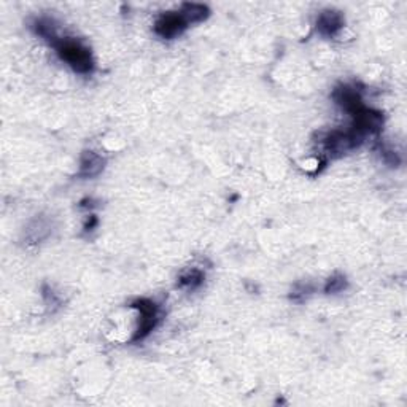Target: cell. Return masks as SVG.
<instances>
[{
	"label": "cell",
	"instance_id": "obj_1",
	"mask_svg": "<svg viewBox=\"0 0 407 407\" xmlns=\"http://www.w3.org/2000/svg\"><path fill=\"white\" fill-rule=\"evenodd\" d=\"M51 47L56 48L59 58L67 63L76 74L88 75L94 70V59H92L91 49L75 38L59 37Z\"/></svg>",
	"mask_w": 407,
	"mask_h": 407
},
{
	"label": "cell",
	"instance_id": "obj_2",
	"mask_svg": "<svg viewBox=\"0 0 407 407\" xmlns=\"http://www.w3.org/2000/svg\"><path fill=\"white\" fill-rule=\"evenodd\" d=\"M365 140V137L360 135L358 132L350 129V131H331L323 137V147L328 153H331L333 156H340L349 153L350 150H355L356 147H360Z\"/></svg>",
	"mask_w": 407,
	"mask_h": 407
},
{
	"label": "cell",
	"instance_id": "obj_3",
	"mask_svg": "<svg viewBox=\"0 0 407 407\" xmlns=\"http://www.w3.org/2000/svg\"><path fill=\"white\" fill-rule=\"evenodd\" d=\"M131 307L140 312L139 326H137L134 338H132V342H139V340L145 339L147 335L156 328L158 320H159L158 306L150 299H137L132 302Z\"/></svg>",
	"mask_w": 407,
	"mask_h": 407
},
{
	"label": "cell",
	"instance_id": "obj_4",
	"mask_svg": "<svg viewBox=\"0 0 407 407\" xmlns=\"http://www.w3.org/2000/svg\"><path fill=\"white\" fill-rule=\"evenodd\" d=\"M190 26V21L181 13V10H178V12H167L159 16L153 29H155L156 35L166 38V40H172V38L183 34Z\"/></svg>",
	"mask_w": 407,
	"mask_h": 407
},
{
	"label": "cell",
	"instance_id": "obj_5",
	"mask_svg": "<svg viewBox=\"0 0 407 407\" xmlns=\"http://www.w3.org/2000/svg\"><path fill=\"white\" fill-rule=\"evenodd\" d=\"M345 24L344 16L338 10H323L318 15L317 19V31L320 32L323 37H334L338 32L342 29Z\"/></svg>",
	"mask_w": 407,
	"mask_h": 407
},
{
	"label": "cell",
	"instance_id": "obj_6",
	"mask_svg": "<svg viewBox=\"0 0 407 407\" xmlns=\"http://www.w3.org/2000/svg\"><path fill=\"white\" fill-rule=\"evenodd\" d=\"M106 166V159L101 155H97L94 151H85L83 156H81V164H80V177L91 178L96 177L103 170Z\"/></svg>",
	"mask_w": 407,
	"mask_h": 407
},
{
	"label": "cell",
	"instance_id": "obj_7",
	"mask_svg": "<svg viewBox=\"0 0 407 407\" xmlns=\"http://www.w3.org/2000/svg\"><path fill=\"white\" fill-rule=\"evenodd\" d=\"M180 10L186 16V19L190 21V24L202 23L210 16V10H208L207 5L202 3H183Z\"/></svg>",
	"mask_w": 407,
	"mask_h": 407
},
{
	"label": "cell",
	"instance_id": "obj_8",
	"mask_svg": "<svg viewBox=\"0 0 407 407\" xmlns=\"http://www.w3.org/2000/svg\"><path fill=\"white\" fill-rule=\"evenodd\" d=\"M202 282H204V272L199 271V269H191V271H186L181 274L178 279L180 287L191 288V290L199 287Z\"/></svg>",
	"mask_w": 407,
	"mask_h": 407
},
{
	"label": "cell",
	"instance_id": "obj_9",
	"mask_svg": "<svg viewBox=\"0 0 407 407\" xmlns=\"http://www.w3.org/2000/svg\"><path fill=\"white\" fill-rule=\"evenodd\" d=\"M347 288V279L340 274H335L331 279L326 282V287H324V293L331 294V293H339V291H344Z\"/></svg>",
	"mask_w": 407,
	"mask_h": 407
}]
</instances>
